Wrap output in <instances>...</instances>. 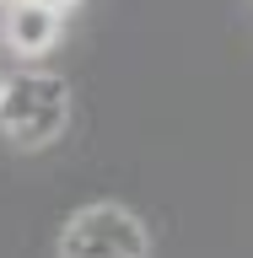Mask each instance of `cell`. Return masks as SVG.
I'll use <instances>...</instances> for the list:
<instances>
[{
  "label": "cell",
  "instance_id": "7a4b0ae2",
  "mask_svg": "<svg viewBox=\"0 0 253 258\" xmlns=\"http://www.w3.org/2000/svg\"><path fill=\"white\" fill-rule=\"evenodd\" d=\"M60 258H151V237L124 205H86L65 226Z\"/></svg>",
  "mask_w": 253,
  "mask_h": 258
},
{
  "label": "cell",
  "instance_id": "3957f363",
  "mask_svg": "<svg viewBox=\"0 0 253 258\" xmlns=\"http://www.w3.org/2000/svg\"><path fill=\"white\" fill-rule=\"evenodd\" d=\"M60 32H65V16L38 6V0H6V11H0V38H6V48H11L16 59L54 54Z\"/></svg>",
  "mask_w": 253,
  "mask_h": 258
},
{
  "label": "cell",
  "instance_id": "277c9868",
  "mask_svg": "<svg viewBox=\"0 0 253 258\" xmlns=\"http://www.w3.org/2000/svg\"><path fill=\"white\" fill-rule=\"evenodd\" d=\"M38 6H48V11H60V16H65L70 6H81V0H38Z\"/></svg>",
  "mask_w": 253,
  "mask_h": 258
},
{
  "label": "cell",
  "instance_id": "6da1fadb",
  "mask_svg": "<svg viewBox=\"0 0 253 258\" xmlns=\"http://www.w3.org/2000/svg\"><path fill=\"white\" fill-rule=\"evenodd\" d=\"M65 113H70V92H65L60 76L27 70V76H16V81H0V124H6V140L48 145L65 129Z\"/></svg>",
  "mask_w": 253,
  "mask_h": 258
}]
</instances>
